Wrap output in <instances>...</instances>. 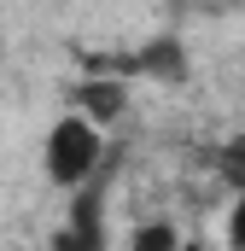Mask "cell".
<instances>
[{
    "label": "cell",
    "instance_id": "obj_1",
    "mask_svg": "<svg viewBox=\"0 0 245 251\" xmlns=\"http://www.w3.org/2000/svg\"><path fill=\"white\" fill-rule=\"evenodd\" d=\"M99 164H105V134H99V123L88 111L59 117L53 134H47V176L59 187H88L99 176Z\"/></svg>",
    "mask_w": 245,
    "mask_h": 251
},
{
    "label": "cell",
    "instance_id": "obj_2",
    "mask_svg": "<svg viewBox=\"0 0 245 251\" xmlns=\"http://www.w3.org/2000/svg\"><path fill=\"white\" fill-rule=\"evenodd\" d=\"M122 105H128V94H122V82H88L82 94H76V111H88L94 123H111Z\"/></svg>",
    "mask_w": 245,
    "mask_h": 251
},
{
    "label": "cell",
    "instance_id": "obj_3",
    "mask_svg": "<svg viewBox=\"0 0 245 251\" xmlns=\"http://www.w3.org/2000/svg\"><path fill=\"white\" fill-rule=\"evenodd\" d=\"M228 240L245 246V187H240V204H234V222H228Z\"/></svg>",
    "mask_w": 245,
    "mask_h": 251
}]
</instances>
